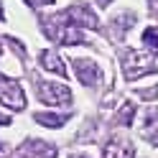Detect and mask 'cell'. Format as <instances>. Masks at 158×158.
Listing matches in <instances>:
<instances>
[{
	"label": "cell",
	"mask_w": 158,
	"mask_h": 158,
	"mask_svg": "<svg viewBox=\"0 0 158 158\" xmlns=\"http://www.w3.org/2000/svg\"><path fill=\"white\" fill-rule=\"evenodd\" d=\"M44 31H46V36L51 38V41H59L64 46H72V44H82L84 41L82 28L72 21L69 10H61V13H56L51 18H44Z\"/></svg>",
	"instance_id": "1"
},
{
	"label": "cell",
	"mask_w": 158,
	"mask_h": 158,
	"mask_svg": "<svg viewBox=\"0 0 158 158\" xmlns=\"http://www.w3.org/2000/svg\"><path fill=\"white\" fill-rule=\"evenodd\" d=\"M36 94L38 100L46 105H69L72 102V92L66 84H56V82H36Z\"/></svg>",
	"instance_id": "2"
},
{
	"label": "cell",
	"mask_w": 158,
	"mask_h": 158,
	"mask_svg": "<svg viewBox=\"0 0 158 158\" xmlns=\"http://www.w3.org/2000/svg\"><path fill=\"white\" fill-rule=\"evenodd\" d=\"M123 72H125V79H138L143 74L156 72V66H153V59L140 56L138 51H130V48H127L125 56H123Z\"/></svg>",
	"instance_id": "3"
},
{
	"label": "cell",
	"mask_w": 158,
	"mask_h": 158,
	"mask_svg": "<svg viewBox=\"0 0 158 158\" xmlns=\"http://www.w3.org/2000/svg\"><path fill=\"white\" fill-rule=\"evenodd\" d=\"M0 102L10 110H23L26 107V94L23 87L10 77H0Z\"/></svg>",
	"instance_id": "4"
},
{
	"label": "cell",
	"mask_w": 158,
	"mask_h": 158,
	"mask_svg": "<svg viewBox=\"0 0 158 158\" xmlns=\"http://www.w3.org/2000/svg\"><path fill=\"white\" fill-rule=\"evenodd\" d=\"M21 158H56V148L51 143H44V140H36V138H31V140H26L21 145Z\"/></svg>",
	"instance_id": "5"
},
{
	"label": "cell",
	"mask_w": 158,
	"mask_h": 158,
	"mask_svg": "<svg viewBox=\"0 0 158 158\" xmlns=\"http://www.w3.org/2000/svg\"><path fill=\"white\" fill-rule=\"evenodd\" d=\"M69 15H72V21L79 26V28H100V18L94 15V10L89 5H84V3H77L69 8Z\"/></svg>",
	"instance_id": "6"
},
{
	"label": "cell",
	"mask_w": 158,
	"mask_h": 158,
	"mask_svg": "<svg viewBox=\"0 0 158 158\" xmlns=\"http://www.w3.org/2000/svg\"><path fill=\"white\" fill-rule=\"evenodd\" d=\"M74 72H77V79L87 87L97 84V79H100V66L89 59H74Z\"/></svg>",
	"instance_id": "7"
},
{
	"label": "cell",
	"mask_w": 158,
	"mask_h": 158,
	"mask_svg": "<svg viewBox=\"0 0 158 158\" xmlns=\"http://www.w3.org/2000/svg\"><path fill=\"white\" fill-rule=\"evenodd\" d=\"M38 64H41L46 72L51 74H59V77H66V66H64V59L59 56L56 51H44L38 56Z\"/></svg>",
	"instance_id": "8"
},
{
	"label": "cell",
	"mask_w": 158,
	"mask_h": 158,
	"mask_svg": "<svg viewBox=\"0 0 158 158\" xmlns=\"http://www.w3.org/2000/svg\"><path fill=\"white\" fill-rule=\"evenodd\" d=\"M133 156H135L133 145L125 140H110L102 148V158H133Z\"/></svg>",
	"instance_id": "9"
},
{
	"label": "cell",
	"mask_w": 158,
	"mask_h": 158,
	"mask_svg": "<svg viewBox=\"0 0 158 158\" xmlns=\"http://www.w3.org/2000/svg\"><path fill=\"white\" fill-rule=\"evenodd\" d=\"M143 135H145L153 145H158V110H148V112H145V120H143Z\"/></svg>",
	"instance_id": "10"
},
{
	"label": "cell",
	"mask_w": 158,
	"mask_h": 158,
	"mask_svg": "<svg viewBox=\"0 0 158 158\" xmlns=\"http://www.w3.org/2000/svg\"><path fill=\"white\" fill-rule=\"evenodd\" d=\"M66 120H69V112H64V115H59V112H36V123H41L46 127H59Z\"/></svg>",
	"instance_id": "11"
},
{
	"label": "cell",
	"mask_w": 158,
	"mask_h": 158,
	"mask_svg": "<svg viewBox=\"0 0 158 158\" xmlns=\"http://www.w3.org/2000/svg\"><path fill=\"white\" fill-rule=\"evenodd\" d=\"M143 46L151 54H158V28H145L143 31Z\"/></svg>",
	"instance_id": "12"
},
{
	"label": "cell",
	"mask_w": 158,
	"mask_h": 158,
	"mask_svg": "<svg viewBox=\"0 0 158 158\" xmlns=\"http://www.w3.org/2000/svg\"><path fill=\"white\" fill-rule=\"evenodd\" d=\"M133 117H135V105L133 102H125L123 110H120V115H117V123H120V125H130Z\"/></svg>",
	"instance_id": "13"
},
{
	"label": "cell",
	"mask_w": 158,
	"mask_h": 158,
	"mask_svg": "<svg viewBox=\"0 0 158 158\" xmlns=\"http://www.w3.org/2000/svg\"><path fill=\"white\" fill-rule=\"evenodd\" d=\"M133 21H135V15H133V13H127L123 21H120V18H115V28H117V33H125V28L130 26Z\"/></svg>",
	"instance_id": "14"
},
{
	"label": "cell",
	"mask_w": 158,
	"mask_h": 158,
	"mask_svg": "<svg viewBox=\"0 0 158 158\" xmlns=\"http://www.w3.org/2000/svg\"><path fill=\"white\" fill-rule=\"evenodd\" d=\"M138 94H140L143 100H153V97L158 94V89H156V87H153V89H143V92H138Z\"/></svg>",
	"instance_id": "15"
},
{
	"label": "cell",
	"mask_w": 158,
	"mask_h": 158,
	"mask_svg": "<svg viewBox=\"0 0 158 158\" xmlns=\"http://www.w3.org/2000/svg\"><path fill=\"white\" fill-rule=\"evenodd\" d=\"M28 5H33V8H41V5H51L54 0H26Z\"/></svg>",
	"instance_id": "16"
},
{
	"label": "cell",
	"mask_w": 158,
	"mask_h": 158,
	"mask_svg": "<svg viewBox=\"0 0 158 158\" xmlns=\"http://www.w3.org/2000/svg\"><path fill=\"white\" fill-rule=\"evenodd\" d=\"M8 44H10V46L15 48V54H21V56H23V44H18L15 38H8Z\"/></svg>",
	"instance_id": "17"
},
{
	"label": "cell",
	"mask_w": 158,
	"mask_h": 158,
	"mask_svg": "<svg viewBox=\"0 0 158 158\" xmlns=\"http://www.w3.org/2000/svg\"><path fill=\"white\" fill-rule=\"evenodd\" d=\"M0 125H10V117H8V115H3V112H0Z\"/></svg>",
	"instance_id": "18"
},
{
	"label": "cell",
	"mask_w": 158,
	"mask_h": 158,
	"mask_svg": "<svg viewBox=\"0 0 158 158\" xmlns=\"http://www.w3.org/2000/svg\"><path fill=\"white\" fill-rule=\"evenodd\" d=\"M72 158H89V156H84V153H74Z\"/></svg>",
	"instance_id": "19"
},
{
	"label": "cell",
	"mask_w": 158,
	"mask_h": 158,
	"mask_svg": "<svg viewBox=\"0 0 158 158\" xmlns=\"http://www.w3.org/2000/svg\"><path fill=\"white\" fill-rule=\"evenodd\" d=\"M3 18H5V13H3V3H0V21H3Z\"/></svg>",
	"instance_id": "20"
},
{
	"label": "cell",
	"mask_w": 158,
	"mask_h": 158,
	"mask_svg": "<svg viewBox=\"0 0 158 158\" xmlns=\"http://www.w3.org/2000/svg\"><path fill=\"white\" fill-rule=\"evenodd\" d=\"M97 3H100V5H110V0H97Z\"/></svg>",
	"instance_id": "21"
},
{
	"label": "cell",
	"mask_w": 158,
	"mask_h": 158,
	"mask_svg": "<svg viewBox=\"0 0 158 158\" xmlns=\"http://www.w3.org/2000/svg\"><path fill=\"white\" fill-rule=\"evenodd\" d=\"M0 156H3V143H0Z\"/></svg>",
	"instance_id": "22"
},
{
	"label": "cell",
	"mask_w": 158,
	"mask_h": 158,
	"mask_svg": "<svg viewBox=\"0 0 158 158\" xmlns=\"http://www.w3.org/2000/svg\"><path fill=\"white\" fill-rule=\"evenodd\" d=\"M0 54H3V46H0Z\"/></svg>",
	"instance_id": "23"
}]
</instances>
